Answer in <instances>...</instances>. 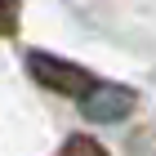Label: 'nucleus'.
<instances>
[{"mask_svg":"<svg viewBox=\"0 0 156 156\" xmlns=\"http://www.w3.org/2000/svg\"><path fill=\"white\" fill-rule=\"evenodd\" d=\"M58 156H107V147L98 143V138H89V134H72L58 147Z\"/></svg>","mask_w":156,"mask_h":156,"instance_id":"obj_3","label":"nucleus"},{"mask_svg":"<svg viewBox=\"0 0 156 156\" xmlns=\"http://www.w3.org/2000/svg\"><path fill=\"white\" fill-rule=\"evenodd\" d=\"M23 62H27V76H31L40 89L58 94V98H85L98 85V76L89 72V67L67 62V58H58V54H49V49H27Z\"/></svg>","mask_w":156,"mask_h":156,"instance_id":"obj_1","label":"nucleus"},{"mask_svg":"<svg viewBox=\"0 0 156 156\" xmlns=\"http://www.w3.org/2000/svg\"><path fill=\"white\" fill-rule=\"evenodd\" d=\"M134 107H138V94H134L129 85H112V80H98L94 89L80 98V112L89 120H98V125H116V120H125Z\"/></svg>","mask_w":156,"mask_h":156,"instance_id":"obj_2","label":"nucleus"},{"mask_svg":"<svg viewBox=\"0 0 156 156\" xmlns=\"http://www.w3.org/2000/svg\"><path fill=\"white\" fill-rule=\"evenodd\" d=\"M23 18V0H0V36H13Z\"/></svg>","mask_w":156,"mask_h":156,"instance_id":"obj_4","label":"nucleus"}]
</instances>
